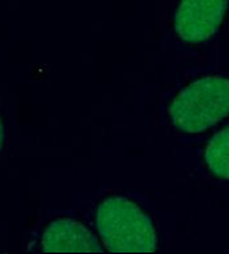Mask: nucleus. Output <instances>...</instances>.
<instances>
[{
    "label": "nucleus",
    "mask_w": 229,
    "mask_h": 254,
    "mask_svg": "<svg viewBox=\"0 0 229 254\" xmlns=\"http://www.w3.org/2000/svg\"><path fill=\"white\" fill-rule=\"evenodd\" d=\"M99 238L110 253H153L157 234L148 215L124 196H108L97 208Z\"/></svg>",
    "instance_id": "f257e3e1"
},
{
    "label": "nucleus",
    "mask_w": 229,
    "mask_h": 254,
    "mask_svg": "<svg viewBox=\"0 0 229 254\" xmlns=\"http://www.w3.org/2000/svg\"><path fill=\"white\" fill-rule=\"evenodd\" d=\"M169 113L173 125L186 133L212 127L229 114V79L205 77L190 82L175 97Z\"/></svg>",
    "instance_id": "f03ea898"
},
{
    "label": "nucleus",
    "mask_w": 229,
    "mask_h": 254,
    "mask_svg": "<svg viewBox=\"0 0 229 254\" xmlns=\"http://www.w3.org/2000/svg\"><path fill=\"white\" fill-rule=\"evenodd\" d=\"M205 162L216 178L229 181V127L213 136L205 150Z\"/></svg>",
    "instance_id": "39448f33"
},
{
    "label": "nucleus",
    "mask_w": 229,
    "mask_h": 254,
    "mask_svg": "<svg viewBox=\"0 0 229 254\" xmlns=\"http://www.w3.org/2000/svg\"><path fill=\"white\" fill-rule=\"evenodd\" d=\"M3 140H4V128H3L1 119H0V150H1V146H3Z\"/></svg>",
    "instance_id": "423d86ee"
},
{
    "label": "nucleus",
    "mask_w": 229,
    "mask_h": 254,
    "mask_svg": "<svg viewBox=\"0 0 229 254\" xmlns=\"http://www.w3.org/2000/svg\"><path fill=\"white\" fill-rule=\"evenodd\" d=\"M42 250L46 253H102V246L81 222L61 218L46 227Z\"/></svg>",
    "instance_id": "20e7f679"
},
{
    "label": "nucleus",
    "mask_w": 229,
    "mask_h": 254,
    "mask_svg": "<svg viewBox=\"0 0 229 254\" xmlns=\"http://www.w3.org/2000/svg\"><path fill=\"white\" fill-rule=\"evenodd\" d=\"M228 0H180L175 13V31L184 42H203L219 29Z\"/></svg>",
    "instance_id": "7ed1b4c3"
}]
</instances>
